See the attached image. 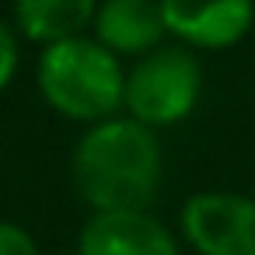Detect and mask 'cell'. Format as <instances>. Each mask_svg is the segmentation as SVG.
I'll return each instance as SVG.
<instances>
[{"label": "cell", "mask_w": 255, "mask_h": 255, "mask_svg": "<svg viewBox=\"0 0 255 255\" xmlns=\"http://www.w3.org/2000/svg\"><path fill=\"white\" fill-rule=\"evenodd\" d=\"M164 178L154 129L129 116L91 126L74 147V189L95 213L147 210Z\"/></svg>", "instance_id": "1"}, {"label": "cell", "mask_w": 255, "mask_h": 255, "mask_svg": "<svg viewBox=\"0 0 255 255\" xmlns=\"http://www.w3.org/2000/svg\"><path fill=\"white\" fill-rule=\"evenodd\" d=\"M164 32L185 49H231L255 21V0H157Z\"/></svg>", "instance_id": "5"}, {"label": "cell", "mask_w": 255, "mask_h": 255, "mask_svg": "<svg viewBox=\"0 0 255 255\" xmlns=\"http://www.w3.org/2000/svg\"><path fill=\"white\" fill-rule=\"evenodd\" d=\"M35 84L56 116L84 123L88 129L116 119L126 105V70L119 56L88 35L46 46L39 53Z\"/></svg>", "instance_id": "2"}, {"label": "cell", "mask_w": 255, "mask_h": 255, "mask_svg": "<svg viewBox=\"0 0 255 255\" xmlns=\"http://www.w3.org/2000/svg\"><path fill=\"white\" fill-rule=\"evenodd\" d=\"M178 224L196 255H255V199L241 192H196Z\"/></svg>", "instance_id": "4"}, {"label": "cell", "mask_w": 255, "mask_h": 255, "mask_svg": "<svg viewBox=\"0 0 255 255\" xmlns=\"http://www.w3.org/2000/svg\"><path fill=\"white\" fill-rule=\"evenodd\" d=\"M91 39L102 42L112 56L143 60L147 53L164 46V21L157 0H102Z\"/></svg>", "instance_id": "7"}, {"label": "cell", "mask_w": 255, "mask_h": 255, "mask_svg": "<svg viewBox=\"0 0 255 255\" xmlns=\"http://www.w3.org/2000/svg\"><path fill=\"white\" fill-rule=\"evenodd\" d=\"M203 95V67L185 46H161L126 70V116L147 129L189 119Z\"/></svg>", "instance_id": "3"}, {"label": "cell", "mask_w": 255, "mask_h": 255, "mask_svg": "<svg viewBox=\"0 0 255 255\" xmlns=\"http://www.w3.org/2000/svg\"><path fill=\"white\" fill-rule=\"evenodd\" d=\"M18 63H21V42H18V32L0 18V95H4L18 74Z\"/></svg>", "instance_id": "9"}, {"label": "cell", "mask_w": 255, "mask_h": 255, "mask_svg": "<svg viewBox=\"0 0 255 255\" xmlns=\"http://www.w3.org/2000/svg\"><path fill=\"white\" fill-rule=\"evenodd\" d=\"M102 0H14V32L35 46L81 39L95 25Z\"/></svg>", "instance_id": "8"}, {"label": "cell", "mask_w": 255, "mask_h": 255, "mask_svg": "<svg viewBox=\"0 0 255 255\" xmlns=\"http://www.w3.org/2000/svg\"><path fill=\"white\" fill-rule=\"evenodd\" d=\"M77 255H182L175 234L147 210L91 213L77 234Z\"/></svg>", "instance_id": "6"}, {"label": "cell", "mask_w": 255, "mask_h": 255, "mask_svg": "<svg viewBox=\"0 0 255 255\" xmlns=\"http://www.w3.org/2000/svg\"><path fill=\"white\" fill-rule=\"evenodd\" d=\"M0 255H39V245L21 224L0 220Z\"/></svg>", "instance_id": "10"}]
</instances>
